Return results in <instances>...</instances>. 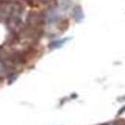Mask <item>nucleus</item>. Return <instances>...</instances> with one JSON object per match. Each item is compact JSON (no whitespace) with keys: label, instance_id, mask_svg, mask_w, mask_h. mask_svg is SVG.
<instances>
[{"label":"nucleus","instance_id":"1","mask_svg":"<svg viewBox=\"0 0 125 125\" xmlns=\"http://www.w3.org/2000/svg\"><path fill=\"white\" fill-rule=\"evenodd\" d=\"M65 41L66 40H62V41H58V42H53L50 47H52V48H58V47H61L63 44V42H65Z\"/></svg>","mask_w":125,"mask_h":125},{"label":"nucleus","instance_id":"2","mask_svg":"<svg viewBox=\"0 0 125 125\" xmlns=\"http://www.w3.org/2000/svg\"><path fill=\"white\" fill-rule=\"evenodd\" d=\"M111 125H115V124H111Z\"/></svg>","mask_w":125,"mask_h":125}]
</instances>
